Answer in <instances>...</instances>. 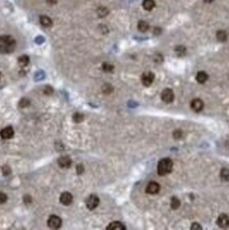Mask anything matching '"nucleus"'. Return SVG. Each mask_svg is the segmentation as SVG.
Instances as JSON below:
<instances>
[{"mask_svg":"<svg viewBox=\"0 0 229 230\" xmlns=\"http://www.w3.org/2000/svg\"><path fill=\"white\" fill-rule=\"evenodd\" d=\"M216 38L219 40V42H226L227 40V34H226L225 31L223 30H219L216 33Z\"/></svg>","mask_w":229,"mask_h":230,"instance_id":"6ab92c4d","label":"nucleus"},{"mask_svg":"<svg viewBox=\"0 0 229 230\" xmlns=\"http://www.w3.org/2000/svg\"><path fill=\"white\" fill-rule=\"evenodd\" d=\"M221 178L225 181L229 180V170L228 169H223L221 171Z\"/></svg>","mask_w":229,"mask_h":230,"instance_id":"412c9836","label":"nucleus"},{"mask_svg":"<svg viewBox=\"0 0 229 230\" xmlns=\"http://www.w3.org/2000/svg\"><path fill=\"white\" fill-rule=\"evenodd\" d=\"M175 52L178 56H183L186 54V48L183 46H177L175 48Z\"/></svg>","mask_w":229,"mask_h":230,"instance_id":"4be33fe9","label":"nucleus"},{"mask_svg":"<svg viewBox=\"0 0 229 230\" xmlns=\"http://www.w3.org/2000/svg\"><path fill=\"white\" fill-rule=\"evenodd\" d=\"M53 92V89H52L51 86H46V89H45V93L46 95H50V93Z\"/></svg>","mask_w":229,"mask_h":230,"instance_id":"473e14b6","label":"nucleus"},{"mask_svg":"<svg viewBox=\"0 0 229 230\" xmlns=\"http://www.w3.org/2000/svg\"><path fill=\"white\" fill-rule=\"evenodd\" d=\"M97 13L100 17H105V16L108 14V10H107L106 8H99L97 11Z\"/></svg>","mask_w":229,"mask_h":230,"instance_id":"b1692460","label":"nucleus"},{"mask_svg":"<svg viewBox=\"0 0 229 230\" xmlns=\"http://www.w3.org/2000/svg\"><path fill=\"white\" fill-rule=\"evenodd\" d=\"M160 33H161V30H160L159 28H156V29L154 30V34L158 35V34H160Z\"/></svg>","mask_w":229,"mask_h":230,"instance_id":"f704fd0d","label":"nucleus"},{"mask_svg":"<svg viewBox=\"0 0 229 230\" xmlns=\"http://www.w3.org/2000/svg\"><path fill=\"white\" fill-rule=\"evenodd\" d=\"M142 6H143V9L147 10V11H152L155 6V1L154 0H143Z\"/></svg>","mask_w":229,"mask_h":230,"instance_id":"dca6fc26","label":"nucleus"},{"mask_svg":"<svg viewBox=\"0 0 229 230\" xmlns=\"http://www.w3.org/2000/svg\"><path fill=\"white\" fill-rule=\"evenodd\" d=\"M48 2H50V3L53 4V3H55V2H56V0H48Z\"/></svg>","mask_w":229,"mask_h":230,"instance_id":"c9c22d12","label":"nucleus"},{"mask_svg":"<svg viewBox=\"0 0 229 230\" xmlns=\"http://www.w3.org/2000/svg\"><path fill=\"white\" fill-rule=\"evenodd\" d=\"M23 202L28 205V204L32 203V197H31L30 195H25V196H23Z\"/></svg>","mask_w":229,"mask_h":230,"instance_id":"7c9ffc66","label":"nucleus"},{"mask_svg":"<svg viewBox=\"0 0 229 230\" xmlns=\"http://www.w3.org/2000/svg\"><path fill=\"white\" fill-rule=\"evenodd\" d=\"M0 79H1V74H0Z\"/></svg>","mask_w":229,"mask_h":230,"instance_id":"4c0bfd02","label":"nucleus"},{"mask_svg":"<svg viewBox=\"0 0 229 230\" xmlns=\"http://www.w3.org/2000/svg\"><path fill=\"white\" fill-rule=\"evenodd\" d=\"M179 206H180L179 200H178L177 197H172V200H171V208L172 209H174V210L178 209Z\"/></svg>","mask_w":229,"mask_h":230,"instance_id":"aec40b11","label":"nucleus"},{"mask_svg":"<svg viewBox=\"0 0 229 230\" xmlns=\"http://www.w3.org/2000/svg\"><path fill=\"white\" fill-rule=\"evenodd\" d=\"M149 28H150V25L147 21L140 20L139 22H138V29H139L140 32H147V31L149 30Z\"/></svg>","mask_w":229,"mask_h":230,"instance_id":"a211bd4d","label":"nucleus"},{"mask_svg":"<svg viewBox=\"0 0 229 230\" xmlns=\"http://www.w3.org/2000/svg\"><path fill=\"white\" fill-rule=\"evenodd\" d=\"M154 79H155V75L153 74L152 72H145L142 74L141 76V82L144 86H151L152 83L154 82Z\"/></svg>","mask_w":229,"mask_h":230,"instance_id":"39448f33","label":"nucleus"},{"mask_svg":"<svg viewBox=\"0 0 229 230\" xmlns=\"http://www.w3.org/2000/svg\"><path fill=\"white\" fill-rule=\"evenodd\" d=\"M84 120V116L82 114H74L73 115V121L75 123H81V122Z\"/></svg>","mask_w":229,"mask_h":230,"instance_id":"393cba45","label":"nucleus"},{"mask_svg":"<svg viewBox=\"0 0 229 230\" xmlns=\"http://www.w3.org/2000/svg\"><path fill=\"white\" fill-rule=\"evenodd\" d=\"M16 47V42L10 35L0 36V53H11Z\"/></svg>","mask_w":229,"mask_h":230,"instance_id":"f257e3e1","label":"nucleus"},{"mask_svg":"<svg viewBox=\"0 0 229 230\" xmlns=\"http://www.w3.org/2000/svg\"><path fill=\"white\" fill-rule=\"evenodd\" d=\"M72 200H73V197H72V195H71V194L69 193V192L62 193L61 197H59V202L63 204V205H65V206L70 205V204L72 203Z\"/></svg>","mask_w":229,"mask_h":230,"instance_id":"9b49d317","label":"nucleus"},{"mask_svg":"<svg viewBox=\"0 0 229 230\" xmlns=\"http://www.w3.org/2000/svg\"><path fill=\"white\" fill-rule=\"evenodd\" d=\"M8 200V196H6V193L0 192V204H4Z\"/></svg>","mask_w":229,"mask_h":230,"instance_id":"cd10ccee","label":"nucleus"},{"mask_svg":"<svg viewBox=\"0 0 229 230\" xmlns=\"http://www.w3.org/2000/svg\"><path fill=\"white\" fill-rule=\"evenodd\" d=\"M191 229H192V230H195V229L200 230V229H202V227H200L199 224H197V223H193L192 226H191Z\"/></svg>","mask_w":229,"mask_h":230,"instance_id":"72a5a7b5","label":"nucleus"},{"mask_svg":"<svg viewBox=\"0 0 229 230\" xmlns=\"http://www.w3.org/2000/svg\"><path fill=\"white\" fill-rule=\"evenodd\" d=\"M83 172H84V167L82 166V164H78V167H76V173L78 175L83 174Z\"/></svg>","mask_w":229,"mask_h":230,"instance_id":"c756f323","label":"nucleus"},{"mask_svg":"<svg viewBox=\"0 0 229 230\" xmlns=\"http://www.w3.org/2000/svg\"><path fill=\"white\" fill-rule=\"evenodd\" d=\"M39 22H40V25H42V27H45V28H50L52 26L51 18L48 17V16H46V15L40 16V17H39Z\"/></svg>","mask_w":229,"mask_h":230,"instance_id":"4468645a","label":"nucleus"},{"mask_svg":"<svg viewBox=\"0 0 229 230\" xmlns=\"http://www.w3.org/2000/svg\"><path fill=\"white\" fill-rule=\"evenodd\" d=\"M99 203H100L99 197H98L97 195H94V194L88 196V198L86 200V206H87V208L89 210L95 209V208L99 206Z\"/></svg>","mask_w":229,"mask_h":230,"instance_id":"7ed1b4c3","label":"nucleus"},{"mask_svg":"<svg viewBox=\"0 0 229 230\" xmlns=\"http://www.w3.org/2000/svg\"><path fill=\"white\" fill-rule=\"evenodd\" d=\"M191 108L195 112H199L204 108V103H203V101L200 99H194L191 102Z\"/></svg>","mask_w":229,"mask_h":230,"instance_id":"1a4fd4ad","label":"nucleus"},{"mask_svg":"<svg viewBox=\"0 0 229 230\" xmlns=\"http://www.w3.org/2000/svg\"><path fill=\"white\" fill-rule=\"evenodd\" d=\"M216 223H218L219 227H221V228H228L229 227V217L226 214H221L219 216Z\"/></svg>","mask_w":229,"mask_h":230,"instance_id":"9d476101","label":"nucleus"},{"mask_svg":"<svg viewBox=\"0 0 229 230\" xmlns=\"http://www.w3.org/2000/svg\"><path fill=\"white\" fill-rule=\"evenodd\" d=\"M173 136L175 139H179L181 137V131H175L173 134Z\"/></svg>","mask_w":229,"mask_h":230,"instance_id":"2f4dec72","label":"nucleus"},{"mask_svg":"<svg viewBox=\"0 0 229 230\" xmlns=\"http://www.w3.org/2000/svg\"><path fill=\"white\" fill-rule=\"evenodd\" d=\"M160 190V186L156 181H151L147 187V192L149 194H157Z\"/></svg>","mask_w":229,"mask_h":230,"instance_id":"6e6552de","label":"nucleus"},{"mask_svg":"<svg viewBox=\"0 0 229 230\" xmlns=\"http://www.w3.org/2000/svg\"><path fill=\"white\" fill-rule=\"evenodd\" d=\"M2 173H3V175H10V173H11V169L9 167V166H3L2 167Z\"/></svg>","mask_w":229,"mask_h":230,"instance_id":"c85d7f7f","label":"nucleus"},{"mask_svg":"<svg viewBox=\"0 0 229 230\" xmlns=\"http://www.w3.org/2000/svg\"><path fill=\"white\" fill-rule=\"evenodd\" d=\"M29 104H30V101H29L28 99H26V98H23V99L20 101V103H19L20 107H27V106H29Z\"/></svg>","mask_w":229,"mask_h":230,"instance_id":"bb28decb","label":"nucleus"},{"mask_svg":"<svg viewBox=\"0 0 229 230\" xmlns=\"http://www.w3.org/2000/svg\"><path fill=\"white\" fill-rule=\"evenodd\" d=\"M57 162H58V166L61 167H69L71 166V159L70 157L68 156H63L61 158H58V160H57Z\"/></svg>","mask_w":229,"mask_h":230,"instance_id":"f8f14e48","label":"nucleus"},{"mask_svg":"<svg viewBox=\"0 0 229 230\" xmlns=\"http://www.w3.org/2000/svg\"><path fill=\"white\" fill-rule=\"evenodd\" d=\"M173 169V161L170 158H163L158 162V167H157V171L159 175H167L169 174Z\"/></svg>","mask_w":229,"mask_h":230,"instance_id":"f03ea898","label":"nucleus"},{"mask_svg":"<svg viewBox=\"0 0 229 230\" xmlns=\"http://www.w3.org/2000/svg\"><path fill=\"white\" fill-rule=\"evenodd\" d=\"M48 226L51 229H57L62 226V220L59 219L56 215H51V216L48 219Z\"/></svg>","mask_w":229,"mask_h":230,"instance_id":"20e7f679","label":"nucleus"},{"mask_svg":"<svg viewBox=\"0 0 229 230\" xmlns=\"http://www.w3.org/2000/svg\"><path fill=\"white\" fill-rule=\"evenodd\" d=\"M107 230H125V226L120 222H113L108 225Z\"/></svg>","mask_w":229,"mask_h":230,"instance_id":"ddd939ff","label":"nucleus"},{"mask_svg":"<svg viewBox=\"0 0 229 230\" xmlns=\"http://www.w3.org/2000/svg\"><path fill=\"white\" fill-rule=\"evenodd\" d=\"M204 1H205V2H207V3H211V2L213 1V0H204Z\"/></svg>","mask_w":229,"mask_h":230,"instance_id":"e433bc0d","label":"nucleus"},{"mask_svg":"<svg viewBox=\"0 0 229 230\" xmlns=\"http://www.w3.org/2000/svg\"><path fill=\"white\" fill-rule=\"evenodd\" d=\"M102 90H103L104 93H110L113 91V87H111L110 85H108V84H106V85H104L103 87H102Z\"/></svg>","mask_w":229,"mask_h":230,"instance_id":"a878e982","label":"nucleus"},{"mask_svg":"<svg viewBox=\"0 0 229 230\" xmlns=\"http://www.w3.org/2000/svg\"><path fill=\"white\" fill-rule=\"evenodd\" d=\"M30 63V57L28 55H21L18 57V64L20 67H26Z\"/></svg>","mask_w":229,"mask_h":230,"instance_id":"f3484780","label":"nucleus"},{"mask_svg":"<svg viewBox=\"0 0 229 230\" xmlns=\"http://www.w3.org/2000/svg\"><path fill=\"white\" fill-rule=\"evenodd\" d=\"M161 99H162V101L166 102V103L173 102V100H174V92L172 91L171 89L167 88V89H164L163 91H162V93H161Z\"/></svg>","mask_w":229,"mask_h":230,"instance_id":"423d86ee","label":"nucleus"},{"mask_svg":"<svg viewBox=\"0 0 229 230\" xmlns=\"http://www.w3.org/2000/svg\"><path fill=\"white\" fill-rule=\"evenodd\" d=\"M13 136H14V129L12 128L11 126L4 127L3 129H1V131H0V137H1L2 139H4V140L13 138Z\"/></svg>","mask_w":229,"mask_h":230,"instance_id":"0eeeda50","label":"nucleus"},{"mask_svg":"<svg viewBox=\"0 0 229 230\" xmlns=\"http://www.w3.org/2000/svg\"><path fill=\"white\" fill-rule=\"evenodd\" d=\"M207 80H208V74L205 72V71H199V72L196 74V81L199 84L206 83Z\"/></svg>","mask_w":229,"mask_h":230,"instance_id":"2eb2a0df","label":"nucleus"},{"mask_svg":"<svg viewBox=\"0 0 229 230\" xmlns=\"http://www.w3.org/2000/svg\"><path fill=\"white\" fill-rule=\"evenodd\" d=\"M102 69H103V71H105V72H111L114 70V66L111 64L104 63L102 65Z\"/></svg>","mask_w":229,"mask_h":230,"instance_id":"5701e85b","label":"nucleus"}]
</instances>
